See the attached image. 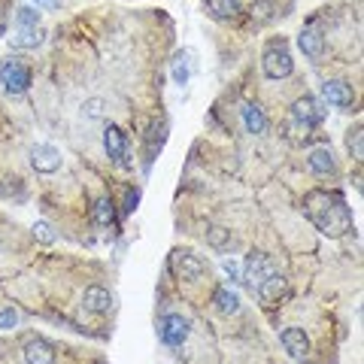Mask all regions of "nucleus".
Wrapping results in <instances>:
<instances>
[{
	"label": "nucleus",
	"instance_id": "nucleus-30",
	"mask_svg": "<svg viewBox=\"0 0 364 364\" xmlns=\"http://www.w3.org/2000/svg\"><path fill=\"white\" fill-rule=\"evenodd\" d=\"M136 203H140V191H128V200H124V213H134L136 210Z\"/></svg>",
	"mask_w": 364,
	"mask_h": 364
},
{
	"label": "nucleus",
	"instance_id": "nucleus-22",
	"mask_svg": "<svg viewBox=\"0 0 364 364\" xmlns=\"http://www.w3.org/2000/svg\"><path fill=\"white\" fill-rule=\"evenodd\" d=\"M207 240H210V246L213 249H219V252H225V249H231L234 246V237H231V231H225V228H210L207 231Z\"/></svg>",
	"mask_w": 364,
	"mask_h": 364
},
{
	"label": "nucleus",
	"instance_id": "nucleus-20",
	"mask_svg": "<svg viewBox=\"0 0 364 364\" xmlns=\"http://www.w3.org/2000/svg\"><path fill=\"white\" fill-rule=\"evenodd\" d=\"M215 310L225 313V316L240 313V294H237L234 289H219L215 291Z\"/></svg>",
	"mask_w": 364,
	"mask_h": 364
},
{
	"label": "nucleus",
	"instance_id": "nucleus-11",
	"mask_svg": "<svg viewBox=\"0 0 364 364\" xmlns=\"http://www.w3.org/2000/svg\"><path fill=\"white\" fill-rule=\"evenodd\" d=\"M21 352H25L28 364H55V346L43 337H31Z\"/></svg>",
	"mask_w": 364,
	"mask_h": 364
},
{
	"label": "nucleus",
	"instance_id": "nucleus-2",
	"mask_svg": "<svg viewBox=\"0 0 364 364\" xmlns=\"http://www.w3.org/2000/svg\"><path fill=\"white\" fill-rule=\"evenodd\" d=\"M325 116H328L325 104H322V100H316V97H310V95H304V97H298L291 104V124L304 136H310V131L316 128V124H322Z\"/></svg>",
	"mask_w": 364,
	"mask_h": 364
},
{
	"label": "nucleus",
	"instance_id": "nucleus-25",
	"mask_svg": "<svg viewBox=\"0 0 364 364\" xmlns=\"http://www.w3.org/2000/svg\"><path fill=\"white\" fill-rule=\"evenodd\" d=\"M16 325H18V310L13 304H0V331H9Z\"/></svg>",
	"mask_w": 364,
	"mask_h": 364
},
{
	"label": "nucleus",
	"instance_id": "nucleus-19",
	"mask_svg": "<svg viewBox=\"0 0 364 364\" xmlns=\"http://www.w3.org/2000/svg\"><path fill=\"white\" fill-rule=\"evenodd\" d=\"M43 28H16V33L9 37V46H16V49H37L43 43Z\"/></svg>",
	"mask_w": 364,
	"mask_h": 364
},
{
	"label": "nucleus",
	"instance_id": "nucleus-17",
	"mask_svg": "<svg viewBox=\"0 0 364 364\" xmlns=\"http://www.w3.org/2000/svg\"><path fill=\"white\" fill-rule=\"evenodd\" d=\"M207 13L219 21H234L240 16V0H203Z\"/></svg>",
	"mask_w": 364,
	"mask_h": 364
},
{
	"label": "nucleus",
	"instance_id": "nucleus-10",
	"mask_svg": "<svg viewBox=\"0 0 364 364\" xmlns=\"http://www.w3.org/2000/svg\"><path fill=\"white\" fill-rule=\"evenodd\" d=\"M322 97H325L331 107H340V109L352 107V100H355L352 88L343 82V79H328V82L322 85Z\"/></svg>",
	"mask_w": 364,
	"mask_h": 364
},
{
	"label": "nucleus",
	"instance_id": "nucleus-26",
	"mask_svg": "<svg viewBox=\"0 0 364 364\" xmlns=\"http://www.w3.org/2000/svg\"><path fill=\"white\" fill-rule=\"evenodd\" d=\"M364 131L361 128H355V131H349V136H346V146H349V152H352V158L355 161H361L364 158V136H361Z\"/></svg>",
	"mask_w": 364,
	"mask_h": 364
},
{
	"label": "nucleus",
	"instance_id": "nucleus-14",
	"mask_svg": "<svg viewBox=\"0 0 364 364\" xmlns=\"http://www.w3.org/2000/svg\"><path fill=\"white\" fill-rule=\"evenodd\" d=\"M82 306L88 313H109L112 310V294L107 291V289H100V286H91V289H85V294H82Z\"/></svg>",
	"mask_w": 364,
	"mask_h": 364
},
{
	"label": "nucleus",
	"instance_id": "nucleus-21",
	"mask_svg": "<svg viewBox=\"0 0 364 364\" xmlns=\"http://www.w3.org/2000/svg\"><path fill=\"white\" fill-rule=\"evenodd\" d=\"M95 225L97 228H112L116 225V210H112V200L109 198H100L97 203H95Z\"/></svg>",
	"mask_w": 364,
	"mask_h": 364
},
{
	"label": "nucleus",
	"instance_id": "nucleus-29",
	"mask_svg": "<svg viewBox=\"0 0 364 364\" xmlns=\"http://www.w3.org/2000/svg\"><path fill=\"white\" fill-rule=\"evenodd\" d=\"M222 270H225V277L231 279V282H240V264H237L234 258H225L222 261Z\"/></svg>",
	"mask_w": 364,
	"mask_h": 364
},
{
	"label": "nucleus",
	"instance_id": "nucleus-7",
	"mask_svg": "<svg viewBox=\"0 0 364 364\" xmlns=\"http://www.w3.org/2000/svg\"><path fill=\"white\" fill-rule=\"evenodd\" d=\"M170 267H173L176 277L186 279V282H195V279L203 277V261L195 252H173V258H170Z\"/></svg>",
	"mask_w": 364,
	"mask_h": 364
},
{
	"label": "nucleus",
	"instance_id": "nucleus-24",
	"mask_svg": "<svg viewBox=\"0 0 364 364\" xmlns=\"http://www.w3.org/2000/svg\"><path fill=\"white\" fill-rule=\"evenodd\" d=\"M16 25H18V28H40V13H37V6H18V9H16Z\"/></svg>",
	"mask_w": 364,
	"mask_h": 364
},
{
	"label": "nucleus",
	"instance_id": "nucleus-28",
	"mask_svg": "<svg viewBox=\"0 0 364 364\" xmlns=\"http://www.w3.org/2000/svg\"><path fill=\"white\" fill-rule=\"evenodd\" d=\"M33 237H37L40 243H55V228L49 225V222H33Z\"/></svg>",
	"mask_w": 364,
	"mask_h": 364
},
{
	"label": "nucleus",
	"instance_id": "nucleus-18",
	"mask_svg": "<svg viewBox=\"0 0 364 364\" xmlns=\"http://www.w3.org/2000/svg\"><path fill=\"white\" fill-rule=\"evenodd\" d=\"M243 124H246V131L249 134H255V136H261L267 131V116H264V109L261 107H255V104H243Z\"/></svg>",
	"mask_w": 364,
	"mask_h": 364
},
{
	"label": "nucleus",
	"instance_id": "nucleus-23",
	"mask_svg": "<svg viewBox=\"0 0 364 364\" xmlns=\"http://www.w3.org/2000/svg\"><path fill=\"white\" fill-rule=\"evenodd\" d=\"M170 73H173V82L176 85H188V76H191V67H188V55L179 52L173 58V67H170Z\"/></svg>",
	"mask_w": 364,
	"mask_h": 364
},
{
	"label": "nucleus",
	"instance_id": "nucleus-31",
	"mask_svg": "<svg viewBox=\"0 0 364 364\" xmlns=\"http://www.w3.org/2000/svg\"><path fill=\"white\" fill-rule=\"evenodd\" d=\"M33 4H49V0H33Z\"/></svg>",
	"mask_w": 364,
	"mask_h": 364
},
{
	"label": "nucleus",
	"instance_id": "nucleus-5",
	"mask_svg": "<svg viewBox=\"0 0 364 364\" xmlns=\"http://www.w3.org/2000/svg\"><path fill=\"white\" fill-rule=\"evenodd\" d=\"M273 273H277V264H273V258L267 255V252H249L246 255V264H243V282L249 289H258L261 282H264L267 277H273Z\"/></svg>",
	"mask_w": 364,
	"mask_h": 364
},
{
	"label": "nucleus",
	"instance_id": "nucleus-8",
	"mask_svg": "<svg viewBox=\"0 0 364 364\" xmlns=\"http://www.w3.org/2000/svg\"><path fill=\"white\" fill-rule=\"evenodd\" d=\"M104 149H107V155H109L119 167H128V136H124L122 128L109 124V128L104 131Z\"/></svg>",
	"mask_w": 364,
	"mask_h": 364
},
{
	"label": "nucleus",
	"instance_id": "nucleus-3",
	"mask_svg": "<svg viewBox=\"0 0 364 364\" xmlns=\"http://www.w3.org/2000/svg\"><path fill=\"white\" fill-rule=\"evenodd\" d=\"M261 67H264V76L270 79H286L294 73V58H291V52H289V46L286 43H270L267 49H264V58H261Z\"/></svg>",
	"mask_w": 364,
	"mask_h": 364
},
{
	"label": "nucleus",
	"instance_id": "nucleus-6",
	"mask_svg": "<svg viewBox=\"0 0 364 364\" xmlns=\"http://www.w3.org/2000/svg\"><path fill=\"white\" fill-rule=\"evenodd\" d=\"M188 318L186 316H179V313H167L164 318H161V328H158V331H161V340L167 346H182L188 340Z\"/></svg>",
	"mask_w": 364,
	"mask_h": 364
},
{
	"label": "nucleus",
	"instance_id": "nucleus-15",
	"mask_svg": "<svg viewBox=\"0 0 364 364\" xmlns=\"http://www.w3.org/2000/svg\"><path fill=\"white\" fill-rule=\"evenodd\" d=\"M279 340H282V346H286V352L291 358H306V352H310V340H306V334L301 331V328H286Z\"/></svg>",
	"mask_w": 364,
	"mask_h": 364
},
{
	"label": "nucleus",
	"instance_id": "nucleus-12",
	"mask_svg": "<svg viewBox=\"0 0 364 364\" xmlns=\"http://www.w3.org/2000/svg\"><path fill=\"white\" fill-rule=\"evenodd\" d=\"M286 289H289V286H286V277H282V273H273V277H267L255 291H258V301H261V304L273 306V304L282 298V294H286Z\"/></svg>",
	"mask_w": 364,
	"mask_h": 364
},
{
	"label": "nucleus",
	"instance_id": "nucleus-9",
	"mask_svg": "<svg viewBox=\"0 0 364 364\" xmlns=\"http://www.w3.org/2000/svg\"><path fill=\"white\" fill-rule=\"evenodd\" d=\"M31 164L37 173H55L61 167V152L52 143H37L31 149Z\"/></svg>",
	"mask_w": 364,
	"mask_h": 364
},
{
	"label": "nucleus",
	"instance_id": "nucleus-27",
	"mask_svg": "<svg viewBox=\"0 0 364 364\" xmlns=\"http://www.w3.org/2000/svg\"><path fill=\"white\" fill-rule=\"evenodd\" d=\"M273 18V4H267V0H258V4H252V21H258V25H264V21Z\"/></svg>",
	"mask_w": 364,
	"mask_h": 364
},
{
	"label": "nucleus",
	"instance_id": "nucleus-13",
	"mask_svg": "<svg viewBox=\"0 0 364 364\" xmlns=\"http://www.w3.org/2000/svg\"><path fill=\"white\" fill-rule=\"evenodd\" d=\"M298 46H301V52L306 55V58H313V61H318L325 55V37H322L318 28H304L301 37H298Z\"/></svg>",
	"mask_w": 364,
	"mask_h": 364
},
{
	"label": "nucleus",
	"instance_id": "nucleus-1",
	"mask_svg": "<svg viewBox=\"0 0 364 364\" xmlns=\"http://www.w3.org/2000/svg\"><path fill=\"white\" fill-rule=\"evenodd\" d=\"M304 210L325 237H343L352 228V210L340 191H310Z\"/></svg>",
	"mask_w": 364,
	"mask_h": 364
},
{
	"label": "nucleus",
	"instance_id": "nucleus-4",
	"mask_svg": "<svg viewBox=\"0 0 364 364\" xmlns=\"http://www.w3.org/2000/svg\"><path fill=\"white\" fill-rule=\"evenodd\" d=\"M0 85H4V91L13 95V97L25 95V91L31 88V70L18 58H6L4 64H0Z\"/></svg>",
	"mask_w": 364,
	"mask_h": 364
},
{
	"label": "nucleus",
	"instance_id": "nucleus-16",
	"mask_svg": "<svg viewBox=\"0 0 364 364\" xmlns=\"http://www.w3.org/2000/svg\"><path fill=\"white\" fill-rule=\"evenodd\" d=\"M306 167L313 170L316 176H331L334 170H337V164H334V155H331V149H313L310 155H306Z\"/></svg>",
	"mask_w": 364,
	"mask_h": 364
}]
</instances>
